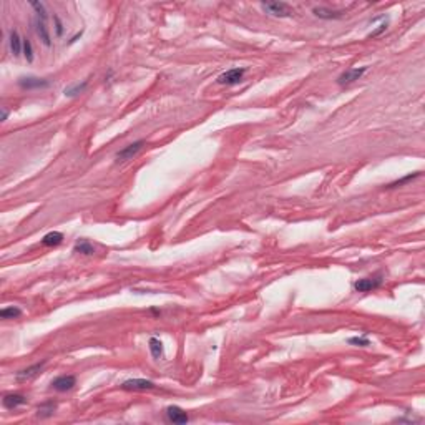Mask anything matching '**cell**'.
Listing matches in <instances>:
<instances>
[{
    "label": "cell",
    "instance_id": "4fadbf2b",
    "mask_svg": "<svg viewBox=\"0 0 425 425\" xmlns=\"http://www.w3.org/2000/svg\"><path fill=\"white\" fill-rule=\"evenodd\" d=\"M313 12L315 17L322 18V20H336V18H341L342 15H344V12L331 10V9H326V7H314Z\"/></svg>",
    "mask_w": 425,
    "mask_h": 425
},
{
    "label": "cell",
    "instance_id": "9a60e30c",
    "mask_svg": "<svg viewBox=\"0 0 425 425\" xmlns=\"http://www.w3.org/2000/svg\"><path fill=\"white\" fill-rule=\"evenodd\" d=\"M63 241V235L58 231H50L47 233V235L42 237V244L47 248H53V246H58V244Z\"/></svg>",
    "mask_w": 425,
    "mask_h": 425
},
{
    "label": "cell",
    "instance_id": "d4e9b609",
    "mask_svg": "<svg viewBox=\"0 0 425 425\" xmlns=\"http://www.w3.org/2000/svg\"><path fill=\"white\" fill-rule=\"evenodd\" d=\"M385 29H387V22H384V23H380L379 27H377L376 30H372V32H370L367 37L369 38H372V37H377V35H380L382 32H385Z\"/></svg>",
    "mask_w": 425,
    "mask_h": 425
},
{
    "label": "cell",
    "instance_id": "ba28073f",
    "mask_svg": "<svg viewBox=\"0 0 425 425\" xmlns=\"http://www.w3.org/2000/svg\"><path fill=\"white\" fill-rule=\"evenodd\" d=\"M166 417H168V420L173 424H186L189 420L188 414H186L181 407H178V405H170V407L166 409Z\"/></svg>",
    "mask_w": 425,
    "mask_h": 425
},
{
    "label": "cell",
    "instance_id": "9c48e42d",
    "mask_svg": "<svg viewBox=\"0 0 425 425\" xmlns=\"http://www.w3.org/2000/svg\"><path fill=\"white\" fill-rule=\"evenodd\" d=\"M75 384H77V379L73 376H60L52 380V387L58 392H67L70 389L75 387Z\"/></svg>",
    "mask_w": 425,
    "mask_h": 425
},
{
    "label": "cell",
    "instance_id": "7c38bea8",
    "mask_svg": "<svg viewBox=\"0 0 425 425\" xmlns=\"http://www.w3.org/2000/svg\"><path fill=\"white\" fill-rule=\"evenodd\" d=\"M44 365H45V361H44V362H40V364H33V365H30V367H27V369L20 370V372L17 374V380L25 382V380L33 379V377H37V376H38V372H40V370L44 369Z\"/></svg>",
    "mask_w": 425,
    "mask_h": 425
},
{
    "label": "cell",
    "instance_id": "52a82bcc",
    "mask_svg": "<svg viewBox=\"0 0 425 425\" xmlns=\"http://www.w3.org/2000/svg\"><path fill=\"white\" fill-rule=\"evenodd\" d=\"M155 387H157L155 382L146 379H130L122 384V389H125V391H151Z\"/></svg>",
    "mask_w": 425,
    "mask_h": 425
},
{
    "label": "cell",
    "instance_id": "484cf974",
    "mask_svg": "<svg viewBox=\"0 0 425 425\" xmlns=\"http://www.w3.org/2000/svg\"><path fill=\"white\" fill-rule=\"evenodd\" d=\"M53 20H55V32H57L58 37H62V35H63V25H62L60 18H58L57 15L53 17Z\"/></svg>",
    "mask_w": 425,
    "mask_h": 425
},
{
    "label": "cell",
    "instance_id": "8fae6325",
    "mask_svg": "<svg viewBox=\"0 0 425 425\" xmlns=\"http://www.w3.org/2000/svg\"><path fill=\"white\" fill-rule=\"evenodd\" d=\"M2 404L5 409L12 410V409H17V407H20V405L27 404V399L22 395V394H7V395H3Z\"/></svg>",
    "mask_w": 425,
    "mask_h": 425
},
{
    "label": "cell",
    "instance_id": "44dd1931",
    "mask_svg": "<svg viewBox=\"0 0 425 425\" xmlns=\"http://www.w3.org/2000/svg\"><path fill=\"white\" fill-rule=\"evenodd\" d=\"M23 57H25L27 62H33V47L30 44L29 38H23V50H22Z\"/></svg>",
    "mask_w": 425,
    "mask_h": 425
},
{
    "label": "cell",
    "instance_id": "cb8c5ba5",
    "mask_svg": "<svg viewBox=\"0 0 425 425\" xmlns=\"http://www.w3.org/2000/svg\"><path fill=\"white\" fill-rule=\"evenodd\" d=\"M417 176H419V173H414V174H407V176H405V178H402V179H397V181H394V183H391V185H387V188H397V186L404 185V183L410 181V179H414V178H417Z\"/></svg>",
    "mask_w": 425,
    "mask_h": 425
},
{
    "label": "cell",
    "instance_id": "30bf717a",
    "mask_svg": "<svg viewBox=\"0 0 425 425\" xmlns=\"http://www.w3.org/2000/svg\"><path fill=\"white\" fill-rule=\"evenodd\" d=\"M35 25V32H37V35L40 37V40L44 42V44L47 47L52 45V37H50V32H48V27H47V20L45 18H38L33 22Z\"/></svg>",
    "mask_w": 425,
    "mask_h": 425
},
{
    "label": "cell",
    "instance_id": "8992f818",
    "mask_svg": "<svg viewBox=\"0 0 425 425\" xmlns=\"http://www.w3.org/2000/svg\"><path fill=\"white\" fill-rule=\"evenodd\" d=\"M382 286V278L380 276H376V278H364V279H359L354 284V289L357 292H369L374 291L377 287Z\"/></svg>",
    "mask_w": 425,
    "mask_h": 425
},
{
    "label": "cell",
    "instance_id": "2e32d148",
    "mask_svg": "<svg viewBox=\"0 0 425 425\" xmlns=\"http://www.w3.org/2000/svg\"><path fill=\"white\" fill-rule=\"evenodd\" d=\"M148 346H150V352H151V356H153L155 359H161L163 357V342L159 341V339L151 337L150 341H148Z\"/></svg>",
    "mask_w": 425,
    "mask_h": 425
},
{
    "label": "cell",
    "instance_id": "277c9868",
    "mask_svg": "<svg viewBox=\"0 0 425 425\" xmlns=\"http://www.w3.org/2000/svg\"><path fill=\"white\" fill-rule=\"evenodd\" d=\"M143 145H145V142L143 140H138V142L131 143V145L125 146L123 150H120L118 153H116V161L122 163V161H128V159H131L133 157H136L138 155V151L142 150Z\"/></svg>",
    "mask_w": 425,
    "mask_h": 425
},
{
    "label": "cell",
    "instance_id": "603a6c76",
    "mask_svg": "<svg viewBox=\"0 0 425 425\" xmlns=\"http://www.w3.org/2000/svg\"><path fill=\"white\" fill-rule=\"evenodd\" d=\"M349 344H354V346H361V347H365V346H369L370 344V341L367 337H365V334L364 336H361V337H349Z\"/></svg>",
    "mask_w": 425,
    "mask_h": 425
},
{
    "label": "cell",
    "instance_id": "7402d4cb",
    "mask_svg": "<svg viewBox=\"0 0 425 425\" xmlns=\"http://www.w3.org/2000/svg\"><path fill=\"white\" fill-rule=\"evenodd\" d=\"M30 5H32V9L37 12V17L38 18H45L47 20V10H45V7H44V3H40V2H30Z\"/></svg>",
    "mask_w": 425,
    "mask_h": 425
},
{
    "label": "cell",
    "instance_id": "d6986e66",
    "mask_svg": "<svg viewBox=\"0 0 425 425\" xmlns=\"http://www.w3.org/2000/svg\"><path fill=\"white\" fill-rule=\"evenodd\" d=\"M20 315H22V311L18 309V307H14V306L3 307V309L0 311V317L2 319H17V317H20Z\"/></svg>",
    "mask_w": 425,
    "mask_h": 425
},
{
    "label": "cell",
    "instance_id": "6da1fadb",
    "mask_svg": "<svg viewBox=\"0 0 425 425\" xmlns=\"http://www.w3.org/2000/svg\"><path fill=\"white\" fill-rule=\"evenodd\" d=\"M261 7H263V10L268 12L269 15L279 17V18L291 17V15L294 14V10L284 2H266V3H261Z\"/></svg>",
    "mask_w": 425,
    "mask_h": 425
},
{
    "label": "cell",
    "instance_id": "e0dca14e",
    "mask_svg": "<svg viewBox=\"0 0 425 425\" xmlns=\"http://www.w3.org/2000/svg\"><path fill=\"white\" fill-rule=\"evenodd\" d=\"M57 410V404L55 402H45L42 404L40 407H38V417H42V419H47V417H52L53 414H55Z\"/></svg>",
    "mask_w": 425,
    "mask_h": 425
},
{
    "label": "cell",
    "instance_id": "5bb4252c",
    "mask_svg": "<svg viewBox=\"0 0 425 425\" xmlns=\"http://www.w3.org/2000/svg\"><path fill=\"white\" fill-rule=\"evenodd\" d=\"M9 45H10V52L14 57H18L23 50V38H20L17 30H12L10 37H9Z\"/></svg>",
    "mask_w": 425,
    "mask_h": 425
},
{
    "label": "cell",
    "instance_id": "3957f363",
    "mask_svg": "<svg viewBox=\"0 0 425 425\" xmlns=\"http://www.w3.org/2000/svg\"><path fill=\"white\" fill-rule=\"evenodd\" d=\"M18 87L23 90H40L50 87V81L45 79H38V77H20Z\"/></svg>",
    "mask_w": 425,
    "mask_h": 425
},
{
    "label": "cell",
    "instance_id": "4316f807",
    "mask_svg": "<svg viewBox=\"0 0 425 425\" xmlns=\"http://www.w3.org/2000/svg\"><path fill=\"white\" fill-rule=\"evenodd\" d=\"M7 116H9V111H7L5 108H3V110H2V122H5Z\"/></svg>",
    "mask_w": 425,
    "mask_h": 425
},
{
    "label": "cell",
    "instance_id": "ffe728a7",
    "mask_svg": "<svg viewBox=\"0 0 425 425\" xmlns=\"http://www.w3.org/2000/svg\"><path fill=\"white\" fill-rule=\"evenodd\" d=\"M87 85H88V81H87V80H85L81 85H80V83L73 85V87H70V88L65 90V96H77V95H79V93H81L85 88H87Z\"/></svg>",
    "mask_w": 425,
    "mask_h": 425
},
{
    "label": "cell",
    "instance_id": "ac0fdd59",
    "mask_svg": "<svg viewBox=\"0 0 425 425\" xmlns=\"http://www.w3.org/2000/svg\"><path fill=\"white\" fill-rule=\"evenodd\" d=\"M73 251L80 252V254H85V256H90V254H93V252H95V248H93L87 239H80L79 243L75 244Z\"/></svg>",
    "mask_w": 425,
    "mask_h": 425
},
{
    "label": "cell",
    "instance_id": "5b68a950",
    "mask_svg": "<svg viewBox=\"0 0 425 425\" xmlns=\"http://www.w3.org/2000/svg\"><path fill=\"white\" fill-rule=\"evenodd\" d=\"M365 72H367V68H365V67L349 68V70H346V72H342L341 75H339L337 83L341 85V87H344V85H350V83H354L356 80L361 79V77L364 75Z\"/></svg>",
    "mask_w": 425,
    "mask_h": 425
},
{
    "label": "cell",
    "instance_id": "7a4b0ae2",
    "mask_svg": "<svg viewBox=\"0 0 425 425\" xmlns=\"http://www.w3.org/2000/svg\"><path fill=\"white\" fill-rule=\"evenodd\" d=\"M244 73H246V68H231L218 77V83L226 85V87H233V85H237L239 81H243Z\"/></svg>",
    "mask_w": 425,
    "mask_h": 425
}]
</instances>
